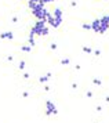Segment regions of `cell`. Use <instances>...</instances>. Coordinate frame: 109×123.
I'll list each match as a JSON object with an SVG mask.
<instances>
[{
    "label": "cell",
    "mask_w": 109,
    "mask_h": 123,
    "mask_svg": "<svg viewBox=\"0 0 109 123\" xmlns=\"http://www.w3.org/2000/svg\"><path fill=\"white\" fill-rule=\"evenodd\" d=\"M48 32L50 29L47 28V22L43 19H37L30 29V35H35V36H47Z\"/></svg>",
    "instance_id": "1"
},
{
    "label": "cell",
    "mask_w": 109,
    "mask_h": 123,
    "mask_svg": "<svg viewBox=\"0 0 109 123\" xmlns=\"http://www.w3.org/2000/svg\"><path fill=\"white\" fill-rule=\"evenodd\" d=\"M32 14H33V17L35 18H37V19H43V21L47 22V18H48V15L51 14V12L44 7V4L39 3L37 6H36V8H33L32 10Z\"/></svg>",
    "instance_id": "2"
},
{
    "label": "cell",
    "mask_w": 109,
    "mask_h": 123,
    "mask_svg": "<svg viewBox=\"0 0 109 123\" xmlns=\"http://www.w3.org/2000/svg\"><path fill=\"white\" fill-rule=\"evenodd\" d=\"M108 28L109 26L105 25V24L101 21V18H97V19H94L93 22H91V29H93L95 33H105Z\"/></svg>",
    "instance_id": "3"
},
{
    "label": "cell",
    "mask_w": 109,
    "mask_h": 123,
    "mask_svg": "<svg viewBox=\"0 0 109 123\" xmlns=\"http://www.w3.org/2000/svg\"><path fill=\"white\" fill-rule=\"evenodd\" d=\"M57 113H58V109H57L55 104L51 100H47L46 101V115L51 116V115H57Z\"/></svg>",
    "instance_id": "4"
},
{
    "label": "cell",
    "mask_w": 109,
    "mask_h": 123,
    "mask_svg": "<svg viewBox=\"0 0 109 123\" xmlns=\"http://www.w3.org/2000/svg\"><path fill=\"white\" fill-rule=\"evenodd\" d=\"M64 21V18H55L53 14H50L48 18H47V24H48L51 28H58Z\"/></svg>",
    "instance_id": "5"
},
{
    "label": "cell",
    "mask_w": 109,
    "mask_h": 123,
    "mask_svg": "<svg viewBox=\"0 0 109 123\" xmlns=\"http://www.w3.org/2000/svg\"><path fill=\"white\" fill-rule=\"evenodd\" d=\"M53 15L55 18H64V14H62V10H61L60 7H55L54 11H53Z\"/></svg>",
    "instance_id": "6"
},
{
    "label": "cell",
    "mask_w": 109,
    "mask_h": 123,
    "mask_svg": "<svg viewBox=\"0 0 109 123\" xmlns=\"http://www.w3.org/2000/svg\"><path fill=\"white\" fill-rule=\"evenodd\" d=\"M0 39H14V35L12 32H3V33H0Z\"/></svg>",
    "instance_id": "7"
},
{
    "label": "cell",
    "mask_w": 109,
    "mask_h": 123,
    "mask_svg": "<svg viewBox=\"0 0 109 123\" xmlns=\"http://www.w3.org/2000/svg\"><path fill=\"white\" fill-rule=\"evenodd\" d=\"M50 78H51V73H47V75H44V76H40V78H39V82H40V83H47Z\"/></svg>",
    "instance_id": "8"
},
{
    "label": "cell",
    "mask_w": 109,
    "mask_h": 123,
    "mask_svg": "<svg viewBox=\"0 0 109 123\" xmlns=\"http://www.w3.org/2000/svg\"><path fill=\"white\" fill-rule=\"evenodd\" d=\"M28 42H29V46H36V42H35V35L29 33V37H28Z\"/></svg>",
    "instance_id": "9"
},
{
    "label": "cell",
    "mask_w": 109,
    "mask_h": 123,
    "mask_svg": "<svg viewBox=\"0 0 109 123\" xmlns=\"http://www.w3.org/2000/svg\"><path fill=\"white\" fill-rule=\"evenodd\" d=\"M21 50L24 51V53H30L32 51V46H21Z\"/></svg>",
    "instance_id": "10"
},
{
    "label": "cell",
    "mask_w": 109,
    "mask_h": 123,
    "mask_svg": "<svg viewBox=\"0 0 109 123\" xmlns=\"http://www.w3.org/2000/svg\"><path fill=\"white\" fill-rule=\"evenodd\" d=\"M101 21L105 24V25H108L109 26V14H106V15H104V17L101 18Z\"/></svg>",
    "instance_id": "11"
},
{
    "label": "cell",
    "mask_w": 109,
    "mask_h": 123,
    "mask_svg": "<svg viewBox=\"0 0 109 123\" xmlns=\"http://www.w3.org/2000/svg\"><path fill=\"white\" fill-rule=\"evenodd\" d=\"M82 28H83V29H86V31H88V29H91V24H83Z\"/></svg>",
    "instance_id": "12"
},
{
    "label": "cell",
    "mask_w": 109,
    "mask_h": 123,
    "mask_svg": "<svg viewBox=\"0 0 109 123\" xmlns=\"http://www.w3.org/2000/svg\"><path fill=\"white\" fill-rule=\"evenodd\" d=\"M25 65H26L25 61H21V62H19V65H18V68H19L21 71H24V69H25Z\"/></svg>",
    "instance_id": "13"
},
{
    "label": "cell",
    "mask_w": 109,
    "mask_h": 123,
    "mask_svg": "<svg viewBox=\"0 0 109 123\" xmlns=\"http://www.w3.org/2000/svg\"><path fill=\"white\" fill-rule=\"evenodd\" d=\"M61 64H62V65H68V64H69V58H62V60H61Z\"/></svg>",
    "instance_id": "14"
},
{
    "label": "cell",
    "mask_w": 109,
    "mask_h": 123,
    "mask_svg": "<svg viewBox=\"0 0 109 123\" xmlns=\"http://www.w3.org/2000/svg\"><path fill=\"white\" fill-rule=\"evenodd\" d=\"M83 51H84V53H91V47H83Z\"/></svg>",
    "instance_id": "15"
},
{
    "label": "cell",
    "mask_w": 109,
    "mask_h": 123,
    "mask_svg": "<svg viewBox=\"0 0 109 123\" xmlns=\"http://www.w3.org/2000/svg\"><path fill=\"white\" fill-rule=\"evenodd\" d=\"M51 1H54V0H39V3H42V4H46V3H51Z\"/></svg>",
    "instance_id": "16"
},
{
    "label": "cell",
    "mask_w": 109,
    "mask_h": 123,
    "mask_svg": "<svg viewBox=\"0 0 109 123\" xmlns=\"http://www.w3.org/2000/svg\"><path fill=\"white\" fill-rule=\"evenodd\" d=\"M93 82H94V84H98V86L101 84V80H99V79H94Z\"/></svg>",
    "instance_id": "17"
},
{
    "label": "cell",
    "mask_w": 109,
    "mask_h": 123,
    "mask_svg": "<svg viewBox=\"0 0 109 123\" xmlns=\"http://www.w3.org/2000/svg\"><path fill=\"white\" fill-rule=\"evenodd\" d=\"M50 47H51V50H55V49H57V44H55V43H53Z\"/></svg>",
    "instance_id": "18"
},
{
    "label": "cell",
    "mask_w": 109,
    "mask_h": 123,
    "mask_svg": "<svg viewBox=\"0 0 109 123\" xmlns=\"http://www.w3.org/2000/svg\"><path fill=\"white\" fill-rule=\"evenodd\" d=\"M94 54H95V55H99V54H101V51H99V50H95V51H94Z\"/></svg>",
    "instance_id": "19"
},
{
    "label": "cell",
    "mask_w": 109,
    "mask_h": 123,
    "mask_svg": "<svg viewBox=\"0 0 109 123\" xmlns=\"http://www.w3.org/2000/svg\"><path fill=\"white\" fill-rule=\"evenodd\" d=\"M87 97H93V93L91 91H87Z\"/></svg>",
    "instance_id": "20"
}]
</instances>
